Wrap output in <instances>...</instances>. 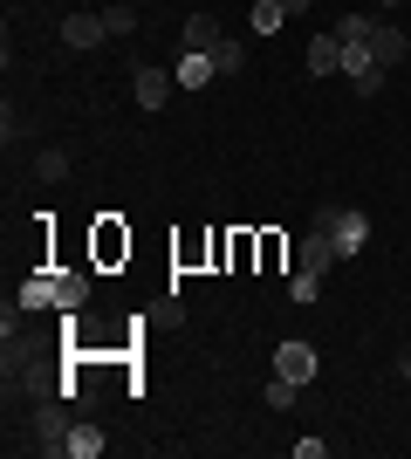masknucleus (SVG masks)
<instances>
[{"label": "nucleus", "mask_w": 411, "mask_h": 459, "mask_svg": "<svg viewBox=\"0 0 411 459\" xmlns=\"http://www.w3.org/2000/svg\"><path fill=\"white\" fill-rule=\"evenodd\" d=\"M309 227H322V233H330L343 261H350V254H364V240H371V220H364L356 206H315V220H309Z\"/></svg>", "instance_id": "obj_1"}, {"label": "nucleus", "mask_w": 411, "mask_h": 459, "mask_svg": "<svg viewBox=\"0 0 411 459\" xmlns=\"http://www.w3.org/2000/svg\"><path fill=\"white\" fill-rule=\"evenodd\" d=\"M178 90L172 69H158V62H131V96H137V110H165Z\"/></svg>", "instance_id": "obj_2"}, {"label": "nucleus", "mask_w": 411, "mask_h": 459, "mask_svg": "<svg viewBox=\"0 0 411 459\" xmlns=\"http://www.w3.org/2000/svg\"><path fill=\"white\" fill-rule=\"evenodd\" d=\"M62 41H69V48H82V56H90V48H103V41H110L103 7H69V14H62Z\"/></svg>", "instance_id": "obj_3"}, {"label": "nucleus", "mask_w": 411, "mask_h": 459, "mask_svg": "<svg viewBox=\"0 0 411 459\" xmlns=\"http://www.w3.org/2000/svg\"><path fill=\"white\" fill-rule=\"evenodd\" d=\"M364 48H371V62L398 69V62L411 56V28H398V21H384V14H377V21H371V41H364Z\"/></svg>", "instance_id": "obj_4"}, {"label": "nucleus", "mask_w": 411, "mask_h": 459, "mask_svg": "<svg viewBox=\"0 0 411 459\" xmlns=\"http://www.w3.org/2000/svg\"><path fill=\"white\" fill-rule=\"evenodd\" d=\"M35 453H69V411H62V404H48L41 398L35 404Z\"/></svg>", "instance_id": "obj_5"}, {"label": "nucleus", "mask_w": 411, "mask_h": 459, "mask_svg": "<svg viewBox=\"0 0 411 459\" xmlns=\"http://www.w3.org/2000/svg\"><path fill=\"white\" fill-rule=\"evenodd\" d=\"M90 254H97V268H117V261H131V227H124V220H97V233H90Z\"/></svg>", "instance_id": "obj_6"}, {"label": "nucleus", "mask_w": 411, "mask_h": 459, "mask_svg": "<svg viewBox=\"0 0 411 459\" xmlns=\"http://www.w3.org/2000/svg\"><path fill=\"white\" fill-rule=\"evenodd\" d=\"M336 261H343V254H336V240L322 227L302 233V247H295V268H302V274H336Z\"/></svg>", "instance_id": "obj_7"}, {"label": "nucleus", "mask_w": 411, "mask_h": 459, "mask_svg": "<svg viewBox=\"0 0 411 459\" xmlns=\"http://www.w3.org/2000/svg\"><path fill=\"white\" fill-rule=\"evenodd\" d=\"M219 41H227V28H219L213 14H193L185 28H178V48H185V56H213Z\"/></svg>", "instance_id": "obj_8"}, {"label": "nucleus", "mask_w": 411, "mask_h": 459, "mask_svg": "<svg viewBox=\"0 0 411 459\" xmlns=\"http://www.w3.org/2000/svg\"><path fill=\"white\" fill-rule=\"evenodd\" d=\"M274 377L309 384V377H315V350H309V343H281V350H274Z\"/></svg>", "instance_id": "obj_9"}, {"label": "nucleus", "mask_w": 411, "mask_h": 459, "mask_svg": "<svg viewBox=\"0 0 411 459\" xmlns=\"http://www.w3.org/2000/svg\"><path fill=\"white\" fill-rule=\"evenodd\" d=\"M302 62H309V76H336V69H343V41H336V35H315L309 48H302Z\"/></svg>", "instance_id": "obj_10"}, {"label": "nucleus", "mask_w": 411, "mask_h": 459, "mask_svg": "<svg viewBox=\"0 0 411 459\" xmlns=\"http://www.w3.org/2000/svg\"><path fill=\"white\" fill-rule=\"evenodd\" d=\"M82 302H90V274H76V268H56V308H62V316H76Z\"/></svg>", "instance_id": "obj_11"}, {"label": "nucleus", "mask_w": 411, "mask_h": 459, "mask_svg": "<svg viewBox=\"0 0 411 459\" xmlns=\"http://www.w3.org/2000/svg\"><path fill=\"white\" fill-rule=\"evenodd\" d=\"M172 76H178V90H206V82H213L219 69H213V56H185V48H178Z\"/></svg>", "instance_id": "obj_12"}, {"label": "nucleus", "mask_w": 411, "mask_h": 459, "mask_svg": "<svg viewBox=\"0 0 411 459\" xmlns=\"http://www.w3.org/2000/svg\"><path fill=\"white\" fill-rule=\"evenodd\" d=\"M21 308H56V274H28L21 281Z\"/></svg>", "instance_id": "obj_13"}, {"label": "nucleus", "mask_w": 411, "mask_h": 459, "mask_svg": "<svg viewBox=\"0 0 411 459\" xmlns=\"http://www.w3.org/2000/svg\"><path fill=\"white\" fill-rule=\"evenodd\" d=\"M213 69H219V76H240V69H247V41L227 35V41L213 48Z\"/></svg>", "instance_id": "obj_14"}, {"label": "nucleus", "mask_w": 411, "mask_h": 459, "mask_svg": "<svg viewBox=\"0 0 411 459\" xmlns=\"http://www.w3.org/2000/svg\"><path fill=\"white\" fill-rule=\"evenodd\" d=\"M103 28H110L117 41H131L137 35V7H131V0H110V7H103Z\"/></svg>", "instance_id": "obj_15"}, {"label": "nucleus", "mask_w": 411, "mask_h": 459, "mask_svg": "<svg viewBox=\"0 0 411 459\" xmlns=\"http://www.w3.org/2000/svg\"><path fill=\"white\" fill-rule=\"evenodd\" d=\"M103 446H110V439H103L97 425H69V459H97Z\"/></svg>", "instance_id": "obj_16"}, {"label": "nucleus", "mask_w": 411, "mask_h": 459, "mask_svg": "<svg viewBox=\"0 0 411 459\" xmlns=\"http://www.w3.org/2000/svg\"><path fill=\"white\" fill-rule=\"evenodd\" d=\"M288 28V7L281 0H254V35H281Z\"/></svg>", "instance_id": "obj_17"}, {"label": "nucleus", "mask_w": 411, "mask_h": 459, "mask_svg": "<svg viewBox=\"0 0 411 459\" xmlns=\"http://www.w3.org/2000/svg\"><path fill=\"white\" fill-rule=\"evenodd\" d=\"M35 178H41V186H56V178H69V152H62V144H48V152L35 158Z\"/></svg>", "instance_id": "obj_18"}, {"label": "nucleus", "mask_w": 411, "mask_h": 459, "mask_svg": "<svg viewBox=\"0 0 411 459\" xmlns=\"http://www.w3.org/2000/svg\"><path fill=\"white\" fill-rule=\"evenodd\" d=\"M178 268H199V261H206V254H213V233H185V240H178Z\"/></svg>", "instance_id": "obj_19"}, {"label": "nucleus", "mask_w": 411, "mask_h": 459, "mask_svg": "<svg viewBox=\"0 0 411 459\" xmlns=\"http://www.w3.org/2000/svg\"><path fill=\"white\" fill-rule=\"evenodd\" d=\"M281 261H288V240H281V233H261V261H254V268L261 274H281Z\"/></svg>", "instance_id": "obj_20"}, {"label": "nucleus", "mask_w": 411, "mask_h": 459, "mask_svg": "<svg viewBox=\"0 0 411 459\" xmlns=\"http://www.w3.org/2000/svg\"><path fill=\"white\" fill-rule=\"evenodd\" d=\"M315 295H322V274H302V268H295V274H288V302H302V308H309Z\"/></svg>", "instance_id": "obj_21"}, {"label": "nucleus", "mask_w": 411, "mask_h": 459, "mask_svg": "<svg viewBox=\"0 0 411 459\" xmlns=\"http://www.w3.org/2000/svg\"><path fill=\"white\" fill-rule=\"evenodd\" d=\"M371 21H377V14H343L330 35H336V41H371Z\"/></svg>", "instance_id": "obj_22"}, {"label": "nucleus", "mask_w": 411, "mask_h": 459, "mask_svg": "<svg viewBox=\"0 0 411 459\" xmlns=\"http://www.w3.org/2000/svg\"><path fill=\"white\" fill-rule=\"evenodd\" d=\"M295 398H302V384H295V377H274L268 384V404H274V411H288Z\"/></svg>", "instance_id": "obj_23"}, {"label": "nucleus", "mask_w": 411, "mask_h": 459, "mask_svg": "<svg viewBox=\"0 0 411 459\" xmlns=\"http://www.w3.org/2000/svg\"><path fill=\"white\" fill-rule=\"evenodd\" d=\"M14 137H28V117L7 103V110H0V144H14Z\"/></svg>", "instance_id": "obj_24"}, {"label": "nucleus", "mask_w": 411, "mask_h": 459, "mask_svg": "<svg viewBox=\"0 0 411 459\" xmlns=\"http://www.w3.org/2000/svg\"><path fill=\"white\" fill-rule=\"evenodd\" d=\"M398 377H405V384H411V343H405V350H398Z\"/></svg>", "instance_id": "obj_25"}, {"label": "nucleus", "mask_w": 411, "mask_h": 459, "mask_svg": "<svg viewBox=\"0 0 411 459\" xmlns=\"http://www.w3.org/2000/svg\"><path fill=\"white\" fill-rule=\"evenodd\" d=\"M377 7H398V0H377Z\"/></svg>", "instance_id": "obj_26"}]
</instances>
